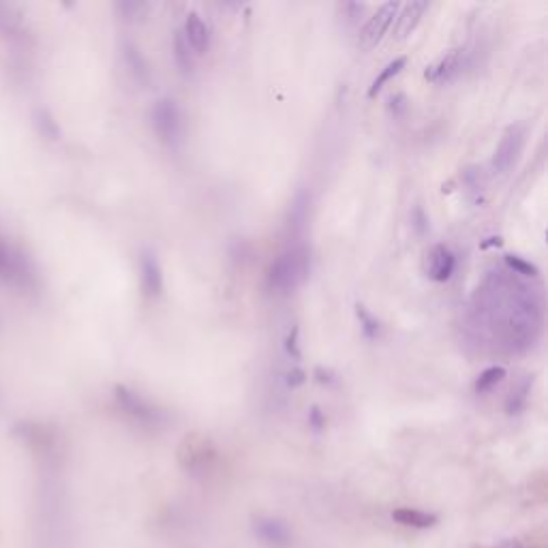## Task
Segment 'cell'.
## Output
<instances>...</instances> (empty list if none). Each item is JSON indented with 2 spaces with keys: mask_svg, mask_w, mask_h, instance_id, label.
I'll list each match as a JSON object with an SVG mask.
<instances>
[{
  "mask_svg": "<svg viewBox=\"0 0 548 548\" xmlns=\"http://www.w3.org/2000/svg\"><path fill=\"white\" fill-rule=\"evenodd\" d=\"M311 274V250L307 246H291L268 266L266 283L276 293L296 291Z\"/></svg>",
  "mask_w": 548,
  "mask_h": 548,
  "instance_id": "1",
  "label": "cell"
},
{
  "mask_svg": "<svg viewBox=\"0 0 548 548\" xmlns=\"http://www.w3.org/2000/svg\"><path fill=\"white\" fill-rule=\"evenodd\" d=\"M150 124L156 138L170 148H178L185 135V122L178 103L170 97L159 99L150 109Z\"/></svg>",
  "mask_w": 548,
  "mask_h": 548,
  "instance_id": "2",
  "label": "cell"
},
{
  "mask_svg": "<svg viewBox=\"0 0 548 548\" xmlns=\"http://www.w3.org/2000/svg\"><path fill=\"white\" fill-rule=\"evenodd\" d=\"M525 135H527V126L523 122H514L510 124L508 129H505V133L501 135V142L499 146L495 148V154H493V161H490V170L493 174H508L512 167L516 165L521 152H523V146H525Z\"/></svg>",
  "mask_w": 548,
  "mask_h": 548,
  "instance_id": "3",
  "label": "cell"
},
{
  "mask_svg": "<svg viewBox=\"0 0 548 548\" xmlns=\"http://www.w3.org/2000/svg\"><path fill=\"white\" fill-rule=\"evenodd\" d=\"M401 5L399 3H386L379 7L362 26L360 34H358V48L360 50H373L377 44H382V39L386 36V32L390 30L396 13H399Z\"/></svg>",
  "mask_w": 548,
  "mask_h": 548,
  "instance_id": "4",
  "label": "cell"
},
{
  "mask_svg": "<svg viewBox=\"0 0 548 548\" xmlns=\"http://www.w3.org/2000/svg\"><path fill=\"white\" fill-rule=\"evenodd\" d=\"M469 62V52L467 50H452L443 58H439L435 65H431L425 73V77L431 83H450L458 75H462Z\"/></svg>",
  "mask_w": 548,
  "mask_h": 548,
  "instance_id": "5",
  "label": "cell"
},
{
  "mask_svg": "<svg viewBox=\"0 0 548 548\" xmlns=\"http://www.w3.org/2000/svg\"><path fill=\"white\" fill-rule=\"evenodd\" d=\"M456 270V258L446 244H435L425 255V272L435 283H446Z\"/></svg>",
  "mask_w": 548,
  "mask_h": 548,
  "instance_id": "6",
  "label": "cell"
},
{
  "mask_svg": "<svg viewBox=\"0 0 548 548\" xmlns=\"http://www.w3.org/2000/svg\"><path fill=\"white\" fill-rule=\"evenodd\" d=\"M180 32L187 39V44L193 50V54H206L210 50V41H213V34H210V26L201 20V15L197 11H189L187 13L185 26H182Z\"/></svg>",
  "mask_w": 548,
  "mask_h": 548,
  "instance_id": "7",
  "label": "cell"
},
{
  "mask_svg": "<svg viewBox=\"0 0 548 548\" xmlns=\"http://www.w3.org/2000/svg\"><path fill=\"white\" fill-rule=\"evenodd\" d=\"M116 401H118V405L129 413V415H133L138 422H142V425H154L156 422V417H159V413L140 396V394H135V392H131L129 388H124V386H116Z\"/></svg>",
  "mask_w": 548,
  "mask_h": 548,
  "instance_id": "8",
  "label": "cell"
},
{
  "mask_svg": "<svg viewBox=\"0 0 548 548\" xmlns=\"http://www.w3.org/2000/svg\"><path fill=\"white\" fill-rule=\"evenodd\" d=\"M140 270H142V287L146 291V296H150V298L161 296V291H163V270H161V264H159L156 255L150 248L142 250Z\"/></svg>",
  "mask_w": 548,
  "mask_h": 548,
  "instance_id": "9",
  "label": "cell"
},
{
  "mask_svg": "<svg viewBox=\"0 0 548 548\" xmlns=\"http://www.w3.org/2000/svg\"><path fill=\"white\" fill-rule=\"evenodd\" d=\"M253 531L270 548H287L291 542L287 525L279 519H258L253 523Z\"/></svg>",
  "mask_w": 548,
  "mask_h": 548,
  "instance_id": "10",
  "label": "cell"
},
{
  "mask_svg": "<svg viewBox=\"0 0 548 548\" xmlns=\"http://www.w3.org/2000/svg\"><path fill=\"white\" fill-rule=\"evenodd\" d=\"M429 11V3H425V0H413V3H407L403 9H399L396 13V26H394V36L396 39H405L409 36L420 20H422V15Z\"/></svg>",
  "mask_w": 548,
  "mask_h": 548,
  "instance_id": "11",
  "label": "cell"
},
{
  "mask_svg": "<svg viewBox=\"0 0 548 548\" xmlns=\"http://www.w3.org/2000/svg\"><path fill=\"white\" fill-rule=\"evenodd\" d=\"M122 58L124 65L129 69V73L133 75V79L142 86H148L150 83V69H148V60L144 58V54L140 52V48L131 41H124L122 44Z\"/></svg>",
  "mask_w": 548,
  "mask_h": 548,
  "instance_id": "12",
  "label": "cell"
},
{
  "mask_svg": "<svg viewBox=\"0 0 548 548\" xmlns=\"http://www.w3.org/2000/svg\"><path fill=\"white\" fill-rule=\"evenodd\" d=\"M309 210H311V193L307 189H302V191L296 193V197H293L289 215H287V225H289L291 234H300L307 227Z\"/></svg>",
  "mask_w": 548,
  "mask_h": 548,
  "instance_id": "13",
  "label": "cell"
},
{
  "mask_svg": "<svg viewBox=\"0 0 548 548\" xmlns=\"http://www.w3.org/2000/svg\"><path fill=\"white\" fill-rule=\"evenodd\" d=\"M392 519L405 527H415V529H429L437 523V516L425 510H413V508H399L392 512Z\"/></svg>",
  "mask_w": 548,
  "mask_h": 548,
  "instance_id": "14",
  "label": "cell"
},
{
  "mask_svg": "<svg viewBox=\"0 0 548 548\" xmlns=\"http://www.w3.org/2000/svg\"><path fill=\"white\" fill-rule=\"evenodd\" d=\"M405 65H407V58H405V56H399V58L390 60L382 71H379V75L373 79L370 88H368V99H375L379 93H382V88L386 86V83H388L392 77H396V75L405 69Z\"/></svg>",
  "mask_w": 548,
  "mask_h": 548,
  "instance_id": "15",
  "label": "cell"
},
{
  "mask_svg": "<svg viewBox=\"0 0 548 548\" xmlns=\"http://www.w3.org/2000/svg\"><path fill=\"white\" fill-rule=\"evenodd\" d=\"M531 384H533V382L527 377V379H523V382H519V384L512 388L508 401H505V411H508V415H519V413L527 407L529 394H531Z\"/></svg>",
  "mask_w": 548,
  "mask_h": 548,
  "instance_id": "16",
  "label": "cell"
},
{
  "mask_svg": "<svg viewBox=\"0 0 548 548\" xmlns=\"http://www.w3.org/2000/svg\"><path fill=\"white\" fill-rule=\"evenodd\" d=\"M174 60H176L178 69H180L185 75H191V73H193V69H195V54H193V50L189 48L187 39L182 36L180 30L174 34Z\"/></svg>",
  "mask_w": 548,
  "mask_h": 548,
  "instance_id": "17",
  "label": "cell"
},
{
  "mask_svg": "<svg viewBox=\"0 0 548 548\" xmlns=\"http://www.w3.org/2000/svg\"><path fill=\"white\" fill-rule=\"evenodd\" d=\"M503 377H505V368H503V366H488V368H484V370L478 375L476 384H474V390H476L478 394L490 392L495 386H499V384L503 382Z\"/></svg>",
  "mask_w": 548,
  "mask_h": 548,
  "instance_id": "18",
  "label": "cell"
},
{
  "mask_svg": "<svg viewBox=\"0 0 548 548\" xmlns=\"http://www.w3.org/2000/svg\"><path fill=\"white\" fill-rule=\"evenodd\" d=\"M356 317H358V321H360V330H362V334L366 336V339H377L379 336V332H382V323H379V319L364 307V305H356Z\"/></svg>",
  "mask_w": 548,
  "mask_h": 548,
  "instance_id": "19",
  "label": "cell"
},
{
  "mask_svg": "<svg viewBox=\"0 0 548 548\" xmlns=\"http://www.w3.org/2000/svg\"><path fill=\"white\" fill-rule=\"evenodd\" d=\"M116 11L122 15V20L126 22H138V20H144L150 11V5L148 3H138V0H124V3H118L116 5Z\"/></svg>",
  "mask_w": 548,
  "mask_h": 548,
  "instance_id": "20",
  "label": "cell"
},
{
  "mask_svg": "<svg viewBox=\"0 0 548 548\" xmlns=\"http://www.w3.org/2000/svg\"><path fill=\"white\" fill-rule=\"evenodd\" d=\"M503 262H505V266L510 268V272H514V274H519L523 279H535L540 274L537 268L531 262H527V260H523L519 255H505Z\"/></svg>",
  "mask_w": 548,
  "mask_h": 548,
  "instance_id": "21",
  "label": "cell"
},
{
  "mask_svg": "<svg viewBox=\"0 0 548 548\" xmlns=\"http://www.w3.org/2000/svg\"><path fill=\"white\" fill-rule=\"evenodd\" d=\"M298 336H300V330H298V326H293V328L287 332V336H285V354H287V358L296 360V362L302 358L300 343H298Z\"/></svg>",
  "mask_w": 548,
  "mask_h": 548,
  "instance_id": "22",
  "label": "cell"
},
{
  "mask_svg": "<svg viewBox=\"0 0 548 548\" xmlns=\"http://www.w3.org/2000/svg\"><path fill=\"white\" fill-rule=\"evenodd\" d=\"M411 227L415 229L417 236H425L429 232V217H427V213L420 206H415L411 210Z\"/></svg>",
  "mask_w": 548,
  "mask_h": 548,
  "instance_id": "23",
  "label": "cell"
},
{
  "mask_svg": "<svg viewBox=\"0 0 548 548\" xmlns=\"http://www.w3.org/2000/svg\"><path fill=\"white\" fill-rule=\"evenodd\" d=\"M388 109H390V116H392L394 120H401V118H405V114L409 112V101H407V97H405L403 93L394 95V97L390 99V105H388Z\"/></svg>",
  "mask_w": 548,
  "mask_h": 548,
  "instance_id": "24",
  "label": "cell"
},
{
  "mask_svg": "<svg viewBox=\"0 0 548 548\" xmlns=\"http://www.w3.org/2000/svg\"><path fill=\"white\" fill-rule=\"evenodd\" d=\"M364 9H366V7H364V5H358V3H345V5H341V11L345 13V20H347L349 26L360 20V15L364 13Z\"/></svg>",
  "mask_w": 548,
  "mask_h": 548,
  "instance_id": "25",
  "label": "cell"
},
{
  "mask_svg": "<svg viewBox=\"0 0 548 548\" xmlns=\"http://www.w3.org/2000/svg\"><path fill=\"white\" fill-rule=\"evenodd\" d=\"M309 425H311L313 431H321V429H326V415L321 413V409H319L317 405H313L311 411H309Z\"/></svg>",
  "mask_w": 548,
  "mask_h": 548,
  "instance_id": "26",
  "label": "cell"
},
{
  "mask_svg": "<svg viewBox=\"0 0 548 548\" xmlns=\"http://www.w3.org/2000/svg\"><path fill=\"white\" fill-rule=\"evenodd\" d=\"M285 382H287V386L293 390V388H300L305 382H307V375H305V370L302 368H291L289 373H287V379H285Z\"/></svg>",
  "mask_w": 548,
  "mask_h": 548,
  "instance_id": "27",
  "label": "cell"
},
{
  "mask_svg": "<svg viewBox=\"0 0 548 548\" xmlns=\"http://www.w3.org/2000/svg\"><path fill=\"white\" fill-rule=\"evenodd\" d=\"M490 548H525L521 542H516V540H510V542H503V544H499V546H490Z\"/></svg>",
  "mask_w": 548,
  "mask_h": 548,
  "instance_id": "28",
  "label": "cell"
},
{
  "mask_svg": "<svg viewBox=\"0 0 548 548\" xmlns=\"http://www.w3.org/2000/svg\"><path fill=\"white\" fill-rule=\"evenodd\" d=\"M499 244H501V238H488V240L482 242L480 246H482V248H488V246H499Z\"/></svg>",
  "mask_w": 548,
  "mask_h": 548,
  "instance_id": "29",
  "label": "cell"
}]
</instances>
